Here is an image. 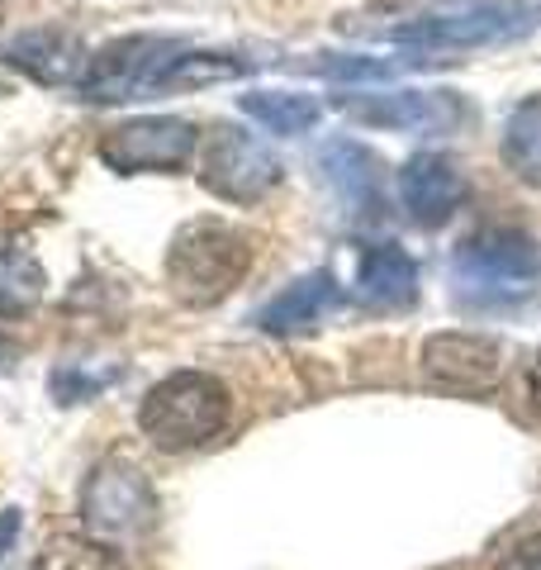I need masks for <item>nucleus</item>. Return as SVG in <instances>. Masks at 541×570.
<instances>
[{
  "instance_id": "f257e3e1",
  "label": "nucleus",
  "mask_w": 541,
  "mask_h": 570,
  "mask_svg": "<svg viewBox=\"0 0 541 570\" xmlns=\"http://www.w3.org/2000/svg\"><path fill=\"white\" fill-rule=\"evenodd\" d=\"M228 414L233 400L224 381L205 376V371H171L167 381L148 390V400L138 409V428L161 452H195L224 433Z\"/></svg>"
},
{
  "instance_id": "f03ea898",
  "label": "nucleus",
  "mask_w": 541,
  "mask_h": 570,
  "mask_svg": "<svg viewBox=\"0 0 541 570\" xmlns=\"http://www.w3.org/2000/svg\"><path fill=\"white\" fill-rule=\"evenodd\" d=\"M252 243L233 224L195 219L167 247V281L186 305H219V299L247 276Z\"/></svg>"
},
{
  "instance_id": "7ed1b4c3",
  "label": "nucleus",
  "mask_w": 541,
  "mask_h": 570,
  "mask_svg": "<svg viewBox=\"0 0 541 570\" xmlns=\"http://www.w3.org/2000/svg\"><path fill=\"white\" fill-rule=\"evenodd\" d=\"M451 276L471 305H513L541 281V247L522 228H480L456 247Z\"/></svg>"
},
{
  "instance_id": "20e7f679",
  "label": "nucleus",
  "mask_w": 541,
  "mask_h": 570,
  "mask_svg": "<svg viewBox=\"0 0 541 570\" xmlns=\"http://www.w3.org/2000/svg\"><path fill=\"white\" fill-rule=\"evenodd\" d=\"M176 39H157V33H134V39H115L105 43L96 58L86 62L81 91L86 100L100 105H119V100H148L167 91V71L180 58Z\"/></svg>"
},
{
  "instance_id": "39448f33",
  "label": "nucleus",
  "mask_w": 541,
  "mask_h": 570,
  "mask_svg": "<svg viewBox=\"0 0 541 570\" xmlns=\"http://www.w3.org/2000/svg\"><path fill=\"white\" fill-rule=\"evenodd\" d=\"M200 186L228 205H257L281 186V157L233 124H214L200 153Z\"/></svg>"
},
{
  "instance_id": "423d86ee",
  "label": "nucleus",
  "mask_w": 541,
  "mask_h": 570,
  "mask_svg": "<svg viewBox=\"0 0 541 570\" xmlns=\"http://www.w3.org/2000/svg\"><path fill=\"white\" fill-rule=\"evenodd\" d=\"M537 24L532 6H475V10H456V14H427V20H409L394 24L385 39L400 48H419V52H451V48H490V43H509L518 33H528Z\"/></svg>"
},
{
  "instance_id": "0eeeda50",
  "label": "nucleus",
  "mask_w": 541,
  "mask_h": 570,
  "mask_svg": "<svg viewBox=\"0 0 541 570\" xmlns=\"http://www.w3.org/2000/svg\"><path fill=\"white\" fill-rule=\"evenodd\" d=\"M200 148L190 119L176 115H148V119H129L100 138V163L115 167L124 176L134 171H176L190 163V153Z\"/></svg>"
},
{
  "instance_id": "6e6552de",
  "label": "nucleus",
  "mask_w": 541,
  "mask_h": 570,
  "mask_svg": "<svg viewBox=\"0 0 541 570\" xmlns=\"http://www.w3.org/2000/svg\"><path fill=\"white\" fill-rule=\"evenodd\" d=\"M86 523L105 532V538H142L157 523V494L129 461H105L90 471L81 494Z\"/></svg>"
},
{
  "instance_id": "1a4fd4ad",
  "label": "nucleus",
  "mask_w": 541,
  "mask_h": 570,
  "mask_svg": "<svg viewBox=\"0 0 541 570\" xmlns=\"http://www.w3.org/2000/svg\"><path fill=\"white\" fill-rule=\"evenodd\" d=\"M423 371L451 395H484L503 376V347L484 333H432L423 343Z\"/></svg>"
},
{
  "instance_id": "9d476101",
  "label": "nucleus",
  "mask_w": 541,
  "mask_h": 570,
  "mask_svg": "<svg viewBox=\"0 0 541 570\" xmlns=\"http://www.w3.org/2000/svg\"><path fill=\"white\" fill-rule=\"evenodd\" d=\"M342 110L375 129H409L437 134L461 124V96L451 91H375V96H342Z\"/></svg>"
},
{
  "instance_id": "9b49d317",
  "label": "nucleus",
  "mask_w": 541,
  "mask_h": 570,
  "mask_svg": "<svg viewBox=\"0 0 541 570\" xmlns=\"http://www.w3.org/2000/svg\"><path fill=\"white\" fill-rule=\"evenodd\" d=\"M465 195H471V181H465V171L446 153H419L400 171V200L409 209V219L423 228L446 224L465 205Z\"/></svg>"
},
{
  "instance_id": "f8f14e48",
  "label": "nucleus",
  "mask_w": 541,
  "mask_h": 570,
  "mask_svg": "<svg viewBox=\"0 0 541 570\" xmlns=\"http://www.w3.org/2000/svg\"><path fill=\"white\" fill-rule=\"evenodd\" d=\"M318 167L337 190V200L347 205V214H356V219H381L385 214V163L371 148H361L352 138H333L323 142Z\"/></svg>"
},
{
  "instance_id": "ddd939ff",
  "label": "nucleus",
  "mask_w": 541,
  "mask_h": 570,
  "mask_svg": "<svg viewBox=\"0 0 541 570\" xmlns=\"http://www.w3.org/2000/svg\"><path fill=\"white\" fill-rule=\"evenodd\" d=\"M337 305H342V291H337L333 272H309V276H299V281L285 285V291L270 299V305H262L257 328L262 333H276V337L314 333L323 318L337 314Z\"/></svg>"
},
{
  "instance_id": "4468645a",
  "label": "nucleus",
  "mask_w": 541,
  "mask_h": 570,
  "mask_svg": "<svg viewBox=\"0 0 541 570\" xmlns=\"http://www.w3.org/2000/svg\"><path fill=\"white\" fill-rule=\"evenodd\" d=\"M356 295L371 309H409L419 299V262L394 243H371L356 266Z\"/></svg>"
},
{
  "instance_id": "2eb2a0df",
  "label": "nucleus",
  "mask_w": 541,
  "mask_h": 570,
  "mask_svg": "<svg viewBox=\"0 0 541 570\" xmlns=\"http://www.w3.org/2000/svg\"><path fill=\"white\" fill-rule=\"evenodd\" d=\"M6 62L20 67V71H29V77L43 81V86H67V81L81 71L86 52H81V43L71 39V33L29 29V33H20V39L6 43Z\"/></svg>"
},
{
  "instance_id": "dca6fc26",
  "label": "nucleus",
  "mask_w": 541,
  "mask_h": 570,
  "mask_svg": "<svg viewBox=\"0 0 541 570\" xmlns=\"http://www.w3.org/2000/svg\"><path fill=\"white\" fill-rule=\"evenodd\" d=\"M499 153H503V163H509V171L518 176V181L541 186V96L522 100L509 115Z\"/></svg>"
},
{
  "instance_id": "f3484780",
  "label": "nucleus",
  "mask_w": 541,
  "mask_h": 570,
  "mask_svg": "<svg viewBox=\"0 0 541 570\" xmlns=\"http://www.w3.org/2000/svg\"><path fill=\"white\" fill-rule=\"evenodd\" d=\"M243 115L257 119L266 134H309L323 119V105L299 91H247Z\"/></svg>"
},
{
  "instance_id": "a211bd4d",
  "label": "nucleus",
  "mask_w": 541,
  "mask_h": 570,
  "mask_svg": "<svg viewBox=\"0 0 541 570\" xmlns=\"http://www.w3.org/2000/svg\"><path fill=\"white\" fill-rule=\"evenodd\" d=\"M43 272L24 243H0V314H24L39 305Z\"/></svg>"
},
{
  "instance_id": "6ab92c4d",
  "label": "nucleus",
  "mask_w": 541,
  "mask_h": 570,
  "mask_svg": "<svg viewBox=\"0 0 541 570\" xmlns=\"http://www.w3.org/2000/svg\"><path fill=\"white\" fill-rule=\"evenodd\" d=\"M43 570H119V557L100 542H77V538H62L58 547H48Z\"/></svg>"
},
{
  "instance_id": "aec40b11",
  "label": "nucleus",
  "mask_w": 541,
  "mask_h": 570,
  "mask_svg": "<svg viewBox=\"0 0 541 570\" xmlns=\"http://www.w3.org/2000/svg\"><path fill=\"white\" fill-rule=\"evenodd\" d=\"M314 71H323V77H333V81H385L400 67L375 62V58H333V62H314Z\"/></svg>"
},
{
  "instance_id": "412c9836",
  "label": "nucleus",
  "mask_w": 541,
  "mask_h": 570,
  "mask_svg": "<svg viewBox=\"0 0 541 570\" xmlns=\"http://www.w3.org/2000/svg\"><path fill=\"white\" fill-rule=\"evenodd\" d=\"M110 385V376H71V371H58L52 376V395H58L62 404H77V400H86V395H100V390Z\"/></svg>"
},
{
  "instance_id": "4be33fe9",
  "label": "nucleus",
  "mask_w": 541,
  "mask_h": 570,
  "mask_svg": "<svg viewBox=\"0 0 541 570\" xmlns=\"http://www.w3.org/2000/svg\"><path fill=\"white\" fill-rule=\"evenodd\" d=\"M499 570H541V532H528V538H518V542L499 557Z\"/></svg>"
},
{
  "instance_id": "5701e85b",
  "label": "nucleus",
  "mask_w": 541,
  "mask_h": 570,
  "mask_svg": "<svg viewBox=\"0 0 541 570\" xmlns=\"http://www.w3.org/2000/svg\"><path fill=\"white\" fill-rule=\"evenodd\" d=\"M14 538H20V509H0V561H6Z\"/></svg>"
},
{
  "instance_id": "b1692460",
  "label": "nucleus",
  "mask_w": 541,
  "mask_h": 570,
  "mask_svg": "<svg viewBox=\"0 0 541 570\" xmlns=\"http://www.w3.org/2000/svg\"><path fill=\"white\" fill-rule=\"evenodd\" d=\"M528 400H532V409L541 414V352L532 356V366H528Z\"/></svg>"
}]
</instances>
